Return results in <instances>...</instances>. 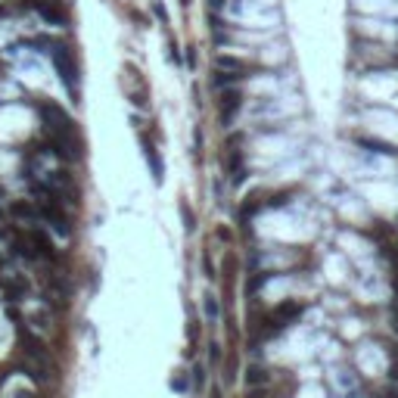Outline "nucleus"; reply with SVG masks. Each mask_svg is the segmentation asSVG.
Returning a JSON list of instances; mask_svg holds the SVG:
<instances>
[{
  "label": "nucleus",
  "mask_w": 398,
  "mask_h": 398,
  "mask_svg": "<svg viewBox=\"0 0 398 398\" xmlns=\"http://www.w3.org/2000/svg\"><path fill=\"white\" fill-rule=\"evenodd\" d=\"M50 59H53V65H56V72H59V81L65 84V91L72 94V97H78V65H75V59H72V53L65 50V47H59V44H50Z\"/></svg>",
  "instance_id": "1"
},
{
  "label": "nucleus",
  "mask_w": 398,
  "mask_h": 398,
  "mask_svg": "<svg viewBox=\"0 0 398 398\" xmlns=\"http://www.w3.org/2000/svg\"><path fill=\"white\" fill-rule=\"evenodd\" d=\"M31 7L37 10V16H41L44 22H50V25H65L69 22L65 10L59 4H53V0H31Z\"/></svg>",
  "instance_id": "2"
},
{
  "label": "nucleus",
  "mask_w": 398,
  "mask_h": 398,
  "mask_svg": "<svg viewBox=\"0 0 398 398\" xmlns=\"http://www.w3.org/2000/svg\"><path fill=\"white\" fill-rule=\"evenodd\" d=\"M305 311V305L302 302H283L280 308L274 311V317H271V324H274V330L277 327H283V324H290V321H296V317Z\"/></svg>",
  "instance_id": "3"
},
{
  "label": "nucleus",
  "mask_w": 398,
  "mask_h": 398,
  "mask_svg": "<svg viewBox=\"0 0 398 398\" xmlns=\"http://www.w3.org/2000/svg\"><path fill=\"white\" fill-rule=\"evenodd\" d=\"M47 299L53 302H65L69 299V280H65V274H50L47 277Z\"/></svg>",
  "instance_id": "4"
},
{
  "label": "nucleus",
  "mask_w": 398,
  "mask_h": 398,
  "mask_svg": "<svg viewBox=\"0 0 398 398\" xmlns=\"http://www.w3.org/2000/svg\"><path fill=\"white\" fill-rule=\"evenodd\" d=\"M240 103H243L240 91H224V97H221V122H230L233 112L240 109Z\"/></svg>",
  "instance_id": "5"
},
{
  "label": "nucleus",
  "mask_w": 398,
  "mask_h": 398,
  "mask_svg": "<svg viewBox=\"0 0 398 398\" xmlns=\"http://www.w3.org/2000/svg\"><path fill=\"white\" fill-rule=\"evenodd\" d=\"M25 236H28V240H31V243L37 246V252H41V255H50V252H53V246H50V236H47L44 230H37V227H31V230H28Z\"/></svg>",
  "instance_id": "6"
},
{
  "label": "nucleus",
  "mask_w": 398,
  "mask_h": 398,
  "mask_svg": "<svg viewBox=\"0 0 398 398\" xmlns=\"http://www.w3.org/2000/svg\"><path fill=\"white\" fill-rule=\"evenodd\" d=\"M143 156H146V162H149V168H152V178L159 181V184H162V174H165V165H162V159H159V152L146 143L143 146Z\"/></svg>",
  "instance_id": "7"
},
{
  "label": "nucleus",
  "mask_w": 398,
  "mask_h": 398,
  "mask_svg": "<svg viewBox=\"0 0 398 398\" xmlns=\"http://www.w3.org/2000/svg\"><path fill=\"white\" fill-rule=\"evenodd\" d=\"M4 293H7L10 302H19V299L28 293V283H25V280H4Z\"/></svg>",
  "instance_id": "8"
},
{
  "label": "nucleus",
  "mask_w": 398,
  "mask_h": 398,
  "mask_svg": "<svg viewBox=\"0 0 398 398\" xmlns=\"http://www.w3.org/2000/svg\"><path fill=\"white\" fill-rule=\"evenodd\" d=\"M13 215L22 218V221H37V218H41V212H37V203H34V206H31V203H16V206H13Z\"/></svg>",
  "instance_id": "9"
},
{
  "label": "nucleus",
  "mask_w": 398,
  "mask_h": 398,
  "mask_svg": "<svg viewBox=\"0 0 398 398\" xmlns=\"http://www.w3.org/2000/svg\"><path fill=\"white\" fill-rule=\"evenodd\" d=\"M358 146H370L373 152H386V156H395L398 149L392 143H383V140H370V137H358Z\"/></svg>",
  "instance_id": "10"
},
{
  "label": "nucleus",
  "mask_w": 398,
  "mask_h": 398,
  "mask_svg": "<svg viewBox=\"0 0 398 398\" xmlns=\"http://www.w3.org/2000/svg\"><path fill=\"white\" fill-rule=\"evenodd\" d=\"M215 69H218V72H224V69H227V72H243V62L233 59V56H218V59H215Z\"/></svg>",
  "instance_id": "11"
},
{
  "label": "nucleus",
  "mask_w": 398,
  "mask_h": 398,
  "mask_svg": "<svg viewBox=\"0 0 398 398\" xmlns=\"http://www.w3.org/2000/svg\"><path fill=\"white\" fill-rule=\"evenodd\" d=\"M206 317L209 321H218V299L215 296H206Z\"/></svg>",
  "instance_id": "12"
},
{
  "label": "nucleus",
  "mask_w": 398,
  "mask_h": 398,
  "mask_svg": "<svg viewBox=\"0 0 398 398\" xmlns=\"http://www.w3.org/2000/svg\"><path fill=\"white\" fill-rule=\"evenodd\" d=\"M240 72H227V75H215V84L221 87V84H233V81H240Z\"/></svg>",
  "instance_id": "13"
},
{
  "label": "nucleus",
  "mask_w": 398,
  "mask_h": 398,
  "mask_svg": "<svg viewBox=\"0 0 398 398\" xmlns=\"http://www.w3.org/2000/svg\"><path fill=\"white\" fill-rule=\"evenodd\" d=\"M246 380H249L252 386H258V383H264L268 377H264V370H261V367H249V373H246Z\"/></svg>",
  "instance_id": "14"
},
{
  "label": "nucleus",
  "mask_w": 398,
  "mask_h": 398,
  "mask_svg": "<svg viewBox=\"0 0 398 398\" xmlns=\"http://www.w3.org/2000/svg\"><path fill=\"white\" fill-rule=\"evenodd\" d=\"M190 373H193V386H203V383H206V367H203V364H196Z\"/></svg>",
  "instance_id": "15"
},
{
  "label": "nucleus",
  "mask_w": 398,
  "mask_h": 398,
  "mask_svg": "<svg viewBox=\"0 0 398 398\" xmlns=\"http://www.w3.org/2000/svg\"><path fill=\"white\" fill-rule=\"evenodd\" d=\"M152 10H156V16H159V22L162 25H168V13H165V7L159 4V0H152Z\"/></svg>",
  "instance_id": "16"
},
{
  "label": "nucleus",
  "mask_w": 398,
  "mask_h": 398,
  "mask_svg": "<svg viewBox=\"0 0 398 398\" xmlns=\"http://www.w3.org/2000/svg\"><path fill=\"white\" fill-rule=\"evenodd\" d=\"M187 386H190V383H187L184 377H174V380H171V389H174V392H187Z\"/></svg>",
  "instance_id": "17"
},
{
  "label": "nucleus",
  "mask_w": 398,
  "mask_h": 398,
  "mask_svg": "<svg viewBox=\"0 0 398 398\" xmlns=\"http://www.w3.org/2000/svg\"><path fill=\"white\" fill-rule=\"evenodd\" d=\"M181 212H184V221H187V230H193V212H190L187 206H181Z\"/></svg>",
  "instance_id": "18"
},
{
  "label": "nucleus",
  "mask_w": 398,
  "mask_h": 398,
  "mask_svg": "<svg viewBox=\"0 0 398 398\" xmlns=\"http://www.w3.org/2000/svg\"><path fill=\"white\" fill-rule=\"evenodd\" d=\"M389 314H392V330H395V333H398V302H395V305H392V311H389Z\"/></svg>",
  "instance_id": "19"
},
{
  "label": "nucleus",
  "mask_w": 398,
  "mask_h": 398,
  "mask_svg": "<svg viewBox=\"0 0 398 398\" xmlns=\"http://www.w3.org/2000/svg\"><path fill=\"white\" fill-rule=\"evenodd\" d=\"M389 377H392V380L398 383V355H395V361H392V373H389Z\"/></svg>",
  "instance_id": "20"
},
{
  "label": "nucleus",
  "mask_w": 398,
  "mask_h": 398,
  "mask_svg": "<svg viewBox=\"0 0 398 398\" xmlns=\"http://www.w3.org/2000/svg\"><path fill=\"white\" fill-rule=\"evenodd\" d=\"M16 398H34L31 392H16Z\"/></svg>",
  "instance_id": "21"
},
{
  "label": "nucleus",
  "mask_w": 398,
  "mask_h": 398,
  "mask_svg": "<svg viewBox=\"0 0 398 398\" xmlns=\"http://www.w3.org/2000/svg\"><path fill=\"white\" fill-rule=\"evenodd\" d=\"M386 398H398V392H389V395H386Z\"/></svg>",
  "instance_id": "22"
},
{
  "label": "nucleus",
  "mask_w": 398,
  "mask_h": 398,
  "mask_svg": "<svg viewBox=\"0 0 398 398\" xmlns=\"http://www.w3.org/2000/svg\"><path fill=\"white\" fill-rule=\"evenodd\" d=\"M181 4H184V7H190V4H193V0H181Z\"/></svg>",
  "instance_id": "23"
}]
</instances>
